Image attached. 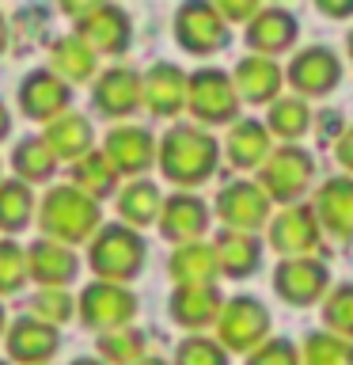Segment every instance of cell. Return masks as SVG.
Wrapping results in <instances>:
<instances>
[{
    "label": "cell",
    "mask_w": 353,
    "mask_h": 365,
    "mask_svg": "<svg viewBox=\"0 0 353 365\" xmlns=\"http://www.w3.org/2000/svg\"><path fill=\"white\" fill-rule=\"evenodd\" d=\"M159 210H164V202H159L156 182H144V179L130 182V187L122 190V198H118V213L125 217V225H137V228L159 221Z\"/></svg>",
    "instance_id": "cell-31"
},
{
    "label": "cell",
    "mask_w": 353,
    "mask_h": 365,
    "mask_svg": "<svg viewBox=\"0 0 353 365\" xmlns=\"http://www.w3.org/2000/svg\"><path fill=\"white\" fill-rule=\"evenodd\" d=\"M175 365H228V354L221 342H213L205 335H190L175 354Z\"/></svg>",
    "instance_id": "cell-39"
},
{
    "label": "cell",
    "mask_w": 353,
    "mask_h": 365,
    "mask_svg": "<svg viewBox=\"0 0 353 365\" xmlns=\"http://www.w3.org/2000/svg\"><path fill=\"white\" fill-rule=\"evenodd\" d=\"M216 262H221L228 278H251L262 262V240H255L251 232H221Z\"/></svg>",
    "instance_id": "cell-26"
},
{
    "label": "cell",
    "mask_w": 353,
    "mask_h": 365,
    "mask_svg": "<svg viewBox=\"0 0 353 365\" xmlns=\"http://www.w3.org/2000/svg\"><path fill=\"white\" fill-rule=\"evenodd\" d=\"M300 361L304 365H353V342L338 335H307Z\"/></svg>",
    "instance_id": "cell-36"
},
{
    "label": "cell",
    "mask_w": 353,
    "mask_h": 365,
    "mask_svg": "<svg viewBox=\"0 0 353 365\" xmlns=\"http://www.w3.org/2000/svg\"><path fill=\"white\" fill-rule=\"evenodd\" d=\"M167 312L182 327H205L213 319H221L224 301H221V289L213 282L209 285H179L167 301Z\"/></svg>",
    "instance_id": "cell-20"
},
{
    "label": "cell",
    "mask_w": 353,
    "mask_h": 365,
    "mask_svg": "<svg viewBox=\"0 0 353 365\" xmlns=\"http://www.w3.org/2000/svg\"><path fill=\"white\" fill-rule=\"evenodd\" d=\"M102 153H107V160L118 171H125V175H141V171L152 168L156 145H152V133L141 130V125H118V130L107 133Z\"/></svg>",
    "instance_id": "cell-17"
},
{
    "label": "cell",
    "mask_w": 353,
    "mask_h": 365,
    "mask_svg": "<svg viewBox=\"0 0 353 365\" xmlns=\"http://www.w3.org/2000/svg\"><path fill=\"white\" fill-rule=\"evenodd\" d=\"M46 145H50L53 156L61 160H84L91 153V141H95V130H91L88 118H80V114H61L57 122L46 125Z\"/></svg>",
    "instance_id": "cell-24"
},
{
    "label": "cell",
    "mask_w": 353,
    "mask_h": 365,
    "mask_svg": "<svg viewBox=\"0 0 353 365\" xmlns=\"http://www.w3.org/2000/svg\"><path fill=\"white\" fill-rule=\"evenodd\" d=\"M31 213H34V194L27 182H19V179L0 182V228L4 232H19V228L31 225Z\"/></svg>",
    "instance_id": "cell-33"
},
{
    "label": "cell",
    "mask_w": 353,
    "mask_h": 365,
    "mask_svg": "<svg viewBox=\"0 0 353 365\" xmlns=\"http://www.w3.org/2000/svg\"><path fill=\"white\" fill-rule=\"evenodd\" d=\"M73 304L76 301L65 289H42L38 297H34V316H38L42 324L57 327V324H65V319H73V312H76Z\"/></svg>",
    "instance_id": "cell-40"
},
{
    "label": "cell",
    "mask_w": 353,
    "mask_h": 365,
    "mask_svg": "<svg viewBox=\"0 0 353 365\" xmlns=\"http://www.w3.org/2000/svg\"><path fill=\"white\" fill-rule=\"evenodd\" d=\"M216 168V141L213 133H205L201 125L182 122L171 125L164 133V145H159V171L179 182V187H198L213 175Z\"/></svg>",
    "instance_id": "cell-1"
},
{
    "label": "cell",
    "mask_w": 353,
    "mask_h": 365,
    "mask_svg": "<svg viewBox=\"0 0 353 365\" xmlns=\"http://www.w3.org/2000/svg\"><path fill=\"white\" fill-rule=\"evenodd\" d=\"M346 46H349V57H353V31H349V38H346Z\"/></svg>",
    "instance_id": "cell-49"
},
{
    "label": "cell",
    "mask_w": 353,
    "mask_h": 365,
    "mask_svg": "<svg viewBox=\"0 0 353 365\" xmlns=\"http://www.w3.org/2000/svg\"><path fill=\"white\" fill-rule=\"evenodd\" d=\"M270 130L255 118H243L232 125V133H228V160H232L236 168H262L270 160Z\"/></svg>",
    "instance_id": "cell-25"
},
{
    "label": "cell",
    "mask_w": 353,
    "mask_h": 365,
    "mask_svg": "<svg viewBox=\"0 0 353 365\" xmlns=\"http://www.w3.org/2000/svg\"><path fill=\"white\" fill-rule=\"evenodd\" d=\"M0 365H8V361H0Z\"/></svg>",
    "instance_id": "cell-51"
},
{
    "label": "cell",
    "mask_w": 353,
    "mask_h": 365,
    "mask_svg": "<svg viewBox=\"0 0 353 365\" xmlns=\"http://www.w3.org/2000/svg\"><path fill=\"white\" fill-rule=\"evenodd\" d=\"M175 38L186 53L194 57H209L228 46V23L221 19V11L201 0H190L175 11Z\"/></svg>",
    "instance_id": "cell-7"
},
{
    "label": "cell",
    "mask_w": 353,
    "mask_h": 365,
    "mask_svg": "<svg viewBox=\"0 0 353 365\" xmlns=\"http://www.w3.org/2000/svg\"><path fill=\"white\" fill-rule=\"evenodd\" d=\"M11 133V118H8V107H4V99H0V141Z\"/></svg>",
    "instance_id": "cell-45"
},
{
    "label": "cell",
    "mask_w": 353,
    "mask_h": 365,
    "mask_svg": "<svg viewBox=\"0 0 353 365\" xmlns=\"http://www.w3.org/2000/svg\"><path fill=\"white\" fill-rule=\"evenodd\" d=\"M216 213L224 217V225L232 232H255V228L266 225L270 217V198L258 182H232L216 194Z\"/></svg>",
    "instance_id": "cell-11"
},
{
    "label": "cell",
    "mask_w": 353,
    "mask_h": 365,
    "mask_svg": "<svg viewBox=\"0 0 353 365\" xmlns=\"http://www.w3.org/2000/svg\"><path fill=\"white\" fill-rule=\"evenodd\" d=\"M88 262H91V270L99 274V282H110V285L130 282L144 267V240L137 236L130 225L99 228V236L91 240Z\"/></svg>",
    "instance_id": "cell-3"
},
{
    "label": "cell",
    "mask_w": 353,
    "mask_h": 365,
    "mask_svg": "<svg viewBox=\"0 0 353 365\" xmlns=\"http://www.w3.org/2000/svg\"><path fill=\"white\" fill-rule=\"evenodd\" d=\"M307 122H312L307 103H304L300 96H285V99H273L270 125H266V130H273L278 137H285V141H296V137L307 133Z\"/></svg>",
    "instance_id": "cell-34"
},
{
    "label": "cell",
    "mask_w": 353,
    "mask_h": 365,
    "mask_svg": "<svg viewBox=\"0 0 353 365\" xmlns=\"http://www.w3.org/2000/svg\"><path fill=\"white\" fill-rule=\"evenodd\" d=\"M319 11L330 19H346L353 16V0H319Z\"/></svg>",
    "instance_id": "cell-43"
},
{
    "label": "cell",
    "mask_w": 353,
    "mask_h": 365,
    "mask_svg": "<svg viewBox=\"0 0 353 365\" xmlns=\"http://www.w3.org/2000/svg\"><path fill=\"white\" fill-rule=\"evenodd\" d=\"M0 327H4V308H0Z\"/></svg>",
    "instance_id": "cell-50"
},
{
    "label": "cell",
    "mask_w": 353,
    "mask_h": 365,
    "mask_svg": "<svg viewBox=\"0 0 353 365\" xmlns=\"http://www.w3.org/2000/svg\"><path fill=\"white\" fill-rule=\"evenodd\" d=\"M186 107H190L194 118L205 122V125H224V122H232L236 110H239V91H236L228 73H221V68H201V73L190 76Z\"/></svg>",
    "instance_id": "cell-4"
},
{
    "label": "cell",
    "mask_w": 353,
    "mask_h": 365,
    "mask_svg": "<svg viewBox=\"0 0 353 365\" xmlns=\"http://www.w3.org/2000/svg\"><path fill=\"white\" fill-rule=\"evenodd\" d=\"M216 11H221V19H232V23H239V19H255L258 16V4L255 0H221V4H216Z\"/></svg>",
    "instance_id": "cell-42"
},
{
    "label": "cell",
    "mask_w": 353,
    "mask_h": 365,
    "mask_svg": "<svg viewBox=\"0 0 353 365\" xmlns=\"http://www.w3.org/2000/svg\"><path fill=\"white\" fill-rule=\"evenodd\" d=\"M312 171H315V164H312V156H307L304 148L281 145V148H273L270 160L262 164L258 187L266 190L270 202H293V198H300V194L307 190Z\"/></svg>",
    "instance_id": "cell-6"
},
{
    "label": "cell",
    "mask_w": 353,
    "mask_h": 365,
    "mask_svg": "<svg viewBox=\"0 0 353 365\" xmlns=\"http://www.w3.org/2000/svg\"><path fill=\"white\" fill-rule=\"evenodd\" d=\"M73 365H102V361H95V358H76Z\"/></svg>",
    "instance_id": "cell-48"
},
{
    "label": "cell",
    "mask_w": 353,
    "mask_h": 365,
    "mask_svg": "<svg viewBox=\"0 0 353 365\" xmlns=\"http://www.w3.org/2000/svg\"><path fill=\"white\" fill-rule=\"evenodd\" d=\"M50 73H57L68 84V80H88L95 73V50L80 38V34H65V38L53 42L50 50Z\"/></svg>",
    "instance_id": "cell-29"
},
{
    "label": "cell",
    "mask_w": 353,
    "mask_h": 365,
    "mask_svg": "<svg viewBox=\"0 0 353 365\" xmlns=\"http://www.w3.org/2000/svg\"><path fill=\"white\" fill-rule=\"evenodd\" d=\"M141 350H144V335H141V331H133V327L99 335V354L110 365H133V361H141Z\"/></svg>",
    "instance_id": "cell-37"
},
{
    "label": "cell",
    "mask_w": 353,
    "mask_h": 365,
    "mask_svg": "<svg viewBox=\"0 0 353 365\" xmlns=\"http://www.w3.org/2000/svg\"><path fill=\"white\" fill-rule=\"evenodd\" d=\"M216 335H221L224 350L236 354H255L270 335V312L255 297H232L224 304L221 319H216Z\"/></svg>",
    "instance_id": "cell-5"
},
{
    "label": "cell",
    "mask_w": 353,
    "mask_h": 365,
    "mask_svg": "<svg viewBox=\"0 0 353 365\" xmlns=\"http://www.w3.org/2000/svg\"><path fill=\"white\" fill-rule=\"evenodd\" d=\"M11 168H16L19 182H46L57 168V156L50 153V145L42 137H27V141H19L16 156H11Z\"/></svg>",
    "instance_id": "cell-32"
},
{
    "label": "cell",
    "mask_w": 353,
    "mask_h": 365,
    "mask_svg": "<svg viewBox=\"0 0 353 365\" xmlns=\"http://www.w3.org/2000/svg\"><path fill=\"white\" fill-rule=\"evenodd\" d=\"M76 34L84 38L95 53H125V46L133 38L130 16L114 4H99L91 16H84L76 23Z\"/></svg>",
    "instance_id": "cell-14"
},
{
    "label": "cell",
    "mask_w": 353,
    "mask_h": 365,
    "mask_svg": "<svg viewBox=\"0 0 353 365\" xmlns=\"http://www.w3.org/2000/svg\"><path fill=\"white\" fill-rule=\"evenodd\" d=\"M315 217L330 236L353 240V179H330L315 194Z\"/></svg>",
    "instance_id": "cell-23"
},
{
    "label": "cell",
    "mask_w": 353,
    "mask_h": 365,
    "mask_svg": "<svg viewBox=\"0 0 353 365\" xmlns=\"http://www.w3.org/2000/svg\"><path fill=\"white\" fill-rule=\"evenodd\" d=\"M27 270L34 282H42V289H61L76 278L80 262L73 247L57 244V240H34L27 247Z\"/></svg>",
    "instance_id": "cell-18"
},
{
    "label": "cell",
    "mask_w": 353,
    "mask_h": 365,
    "mask_svg": "<svg viewBox=\"0 0 353 365\" xmlns=\"http://www.w3.org/2000/svg\"><path fill=\"white\" fill-rule=\"evenodd\" d=\"M247 365H304V361L289 339H266L255 354H247Z\"/></svg>",
    "instance_id": "cell-41"
},
{
    "label": "cell",
    "mask_w": 353,
    "mask_h": 365,
    "mask_svg": "<svg viewBox=\"0 0 353 365\" xmlns=\"http://www.w3.org/2000/svg\"><path fill=\"white\" fill-rule=\"evenodd\" d=\"M73 103V91L57 73L50 68H34V73L19 84V110L27 118H38V122H57L61 114L68 110Z\"/></svg>",
    "instance_id": "cell-9"
},
{
    "label": "cell",
    "mask_w": 353,
    "mask_h": 365,
    "mask_svg": "<svg viewBox=\"0 0 353 365\" xmlns=\"http://www.w3.org/2000/svg\"><path fill=\"white\" fill-rule=\"evenodd\" d=\"M133 365H167V361H159V358H141V361H133Z\"/></svg>",
    "instance_id": "cell-47"
},
{
    "label": "cell",
    "mask_w": 353,
    "mask_h": 365,
    "mask_svg": "<svg viewBox=\"0 0 353 365\" xmlns=\"http://www.w3.org/2000/svg\"><path fill=\"white\" fill-rule=\"evenodd\" d=\"M236 91L251 103H266L281 91V68L270 57H243L236 65Z\"/></svg>",
    "instance_id": "cell-27"
},
{
    "label": "cell",
    "mask_w": 353,
    "mask_h": 365,
    "mask_svg": "<svg viewBox=\"0 0 353 365\" xmlns=\"http://www.w3.org/2000/svg\"><path fill=\"white\" fill-rule=\"evenodd\" d=\"M296 16L285 8H262L255 19L247 23V46L255 50V57L262 53H285L296 42Z\"/></svg>",
    "instance_id": "cell-22"
},
{
    "label": "cell",
    "mask_w": 353,
    "mask_h": 365,
    "mask_svg": "<svg viewBox=\"0 0 353 365\" xmlns=\"http://www.w3.org/2000/svg\"><path fill=\"white\" fill-rule=\"evenodd\" d=\"M323 324L338 339L353 342V282L338 285V289H330L323 297Z\"/></svg>",
    "instance_id": "cell-35"
},
{
    "label": "cell",
    "mask_w": 353,
    "mask_h": 365,
    "mask_svg": "<svg viewBox=\"0 0 353 365\" xmlns=\"http://www.w3.org/2000/svg\"><path fill=\"white\" fill-rule=\"evenodd\" d=\"M4 46H8V23H4V16H0V53H4Z\"/></svg>",
    "instance_id": "cell-46"
},
{
    "label": "cell",
    "mask_w": 353,
    "mask_h": 365,
    "mask_svg": "<svg viewBox=\"0 0 353 365\" xmlns=\"http://www.w3.org/2000/svg\"><path fill=\"white\" fill-rule=\"evenodd\" d=\"M327 285H330V270L315 259H285L273 270V289H278V297L296 304V308L315 304L327 293Z\"/></svg>",
    "instance_id": "cell-10"
},
{
    "label": "cell",
    "mask_w": 353,
    "mask_h": 365,
    "mask_svg": "<svg viewBox=\"0 0 353 365\" xmlns=\"http://www.w3.org/2000/svg\"><path fill=\"white\" fill-rule=\"evenodd\" d=\"M27 278H31L27 251L11 240H0V293H16Z\"/></svg>",
    "instance_id": "cell-38"
},
{
    "label": "cell",
    "mask_w": 353,
    "mask_h": 365,
    "mask_svg": "<svg viewBox=\"0 0 353 365\" xmlns=\"http://www.w3.org/2000/svg\"><path fill=\"white\" fill-rule=\"evenodd\" d=\"M57 346H61V335H57V327L42 324V319H16L8 331V354L16 358L19 365H42L46 358H53Z\"/></svg>",
    "instance_id": "cell-21"
},
{
    "label": "cell",
    "mask_w": 353,
    "mask_h": 365,
    "mask_svg": "<svg viewBox=\"0 0 353 365\" xmlns=\"http://www.w3.org/2000/svg\"><path fill=\"white\" fill-rule=\"evenodd\" d=\"M319 244V217L307 205H293V210L278 213L270 221V247H278L289 259H307V251Z\"/></svg>",
    "instance_id": "cell-12"
},
{
    "label": "cell",
    "mask_w": 353,
    "mask_h": 365,
    "mask_svg": "<svg viewBox=\"0 0 353 365\" xmlns=\"http://www.w3.org/2000/svg\"><path fill=\"white\" fill-rule=\"evenodd\" d=\"M80 319L95 331H122L130 319L137 316V297L122 285H110V282H91L84 293H80Z\"/></svg>",
    "instance_id": "cell-8"
},
{
    "label": "cell",
    "mask_w": 353,
    "mask_h": 365,
    "mask_svg": "<svg viewBox=\"0 0 353 365\" xmlns=\"http://www.w3.org/2000/svg\"><path fill=\"white\" fill-rule=\"evenodd\" d=\"M167 270H171V278H175L179 285H209L216 278V270H221V262H216V247H209V244L175 247Z\"/></svg>",
    "instance_id": "cell-28"
},
{
    "label": "cell",
    "mask_w": 353,
    "mask_h": 365,
    "mask_svg": "<svg viewBox=\"0 0 353 365\" xmlns=\"http://www.w3.org/2000/svg\"><path fill=\"white\" fill-rule=\"evenodd\" d=\"M338 80H342V65L327 46H312V50L296 53L289 65V84L300 96H327Z\"/></svg>",
    "instance_id": "cell-16"
},
{
    "label": "cell",
    "mask_w": 353,
    "mask_h": 365,
    "mask_svg": "<svg viewBox=\"0 0 353 365\" xmlns=\"http://www.w3.org/2000/svg\"><path fill=\"white\" fill-rule=\"evenodd\" d=\"M186 88L190 80L179 65L159 61L148 68L144 76V107L156 114V118H175V114L186 107Z\"/></svg>",
    "instance_id": "cell-19"
},
{
    "label": "cell",
    "mask_w": 353,
    "mask_h": 365,
    "mask_svg": "<svg viewBox=\"0 0 353 365\" xmlns=\"http://www.w3.org/2000/svg\"><path fill=\"white\" fill-rule=\"evenodd\" d=\"M73 187L80 194H88L91 202H99L118 187V168L107 160V153H95V148H91L84 160L73 164Z\"/></svg>",
    "instance_id": "cell-30"
},
{
    "label": "cell",
    "mask_w": 353,
    "mask_h": 365,
    "mask_svg": "<svg viewBox=\"0 0 353 365\" xmlns=\"http://www.w3.org/2000/svg\"><path fill=\"white\" fill-rule=\"evenodd\" d=\"M95 107L99 114H107V118H125V114H133L137 107L144 103V80L133 73V68H110V73H102L95 80Z\"/></svg>",
    "instance_id": "cell-13"
},
{
    "label": "cell",
    "mask_w": 353,
    "mask_h": 365,
    "mask_svg": "<svg viewBox=\"0 0 353 365\" xmlns=\"http://www.w3.org/2000/svg\"><path fill=\"white\" fill-rule=\"evenodd\" d=\"M338 160H342V168L353 171V125L342 130V137H338Z\"/></svg>",
    "instance_id": "cell-44"
},
{
    "label": "cell",
    "mask_w": 353,
    "mask_h": 365,
    "mask_svg": "<svg viewBox=\"0 0 353 365\" xmlns=\"http://www.w3.org/2000/svg\"><path fill=\"white\" fill-rule=\"evenodd\" d=\"M38 225L57 244H84L99 228V205L88 194H80L76 187H53L42 202Z\"/></svg>",
    "instance_id": "cell-2"
},
{
    "label": "cell",
    "mask_w": 353,
    "mask_h": 365,
    "mask_svg": "<svg viewBox=\"0 0 353 365\" xmlns=\"http://www.w3.org/2000/svg\"><path fill=\"white\" fill-rule=\"evenodd\" d=\"M205 228H209V210H205V202L194 198V194H175V198H167L164 210H159V232H164V240H171V244H179V247L198 244Z\"/></svg>",
    "instance_id": "cell-15"
}]
</instances>
